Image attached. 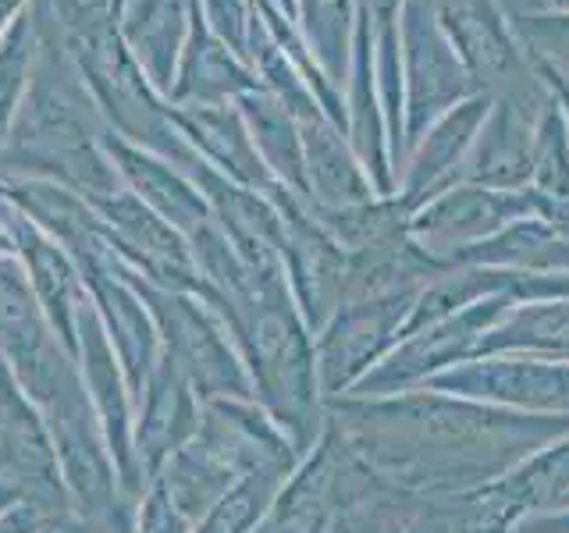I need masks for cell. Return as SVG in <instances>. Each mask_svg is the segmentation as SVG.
Returning <instances> with one entry per match:
<instances>
[{"label": "cell", "mask_w": 569, "mask_h": 533, "mask_svg": "<svg viewBox=\"0 0 569 533\" xmlns=\"http://www.w3.org/2000/svg\"><path fill=\"white\" fill-rule=\"evenodd\" d=\"M399 43H402V93L409 135H420L427 124L449 114L452 107L470 100L477 86L467 64L459 61L449 36L427 0H406L399 11Z\"/></svg>", "instance_id": "cell-1"}, {"label": "cell", "mask_w": 569, "mask_h": 533, "mask_svg": "<svg viewBox=\"0 0 569 533\" xmlns=\"http://www.w3.org/2000/svg\"><path fill=\"white\" fill-rule=\"evenodd\" d=\"M427 4L456 47L459 61L467 64L477 93L495 100L541 86L498 0H427Z\"/></svg>", "instance_id": "cell-2"}, {"label": "cell", "mask_w": 569, "mask_h": 533, "mask_svg": "<svg viewBox=\"0 0 569 533\" xmlns=\"http://www.w3.org/2000/svg\"><path fill=\"white\" fill-rule=\"evenodd\" d=\"M189 0H132L124 11V47L153 82L174 79V58L186 40Z\"/></svg>", "instance_id": "cell-3"}, {"label": "cell", "mask_w": 569, "mask_h": 533, "mask_svg": "<svg viewBox=\"0 0 569 533\" xmlns=\"http://www.w3.org/2000/svg\"><path fill=\"white\" fill-rule=\"evenodd\" d=\"M182 93H203V97H224V93H249L257 89V76L236 50L210 32L200 8L192 14V32L186 43L182 68L174 71Z\"/></svg>", "instance_id": "cell-4"}, {"label": "cell", "mask_w": 569, "mask_h": 533, "mask_svg": "<svg viewBox=\"0 0 569 533\" xmlns=\"http://www.w3.org/2000/svg\"><path fill=\"white\" fill-rule=\"evenodd\" d=\"M296 22L313 53V61L338 89L349 76L356 0H296Z\"/></svg>", "instance_id": "cell-5"}, {"label": "cell", "mask_w": 569, "mask_h": 533, "mask_svg": "<svg viewBox=\"0 0 569 533\" xmlns=\"http://www.w3.org/2000/svg\"><path fill=\"white\" fill-rule=\"evenodd\" d=\"M512 32L527 58H538L551 68L569 71V11H533L512 14Z\"/></svg>", "instance_id": "cell-6"}, {"label": "cell", "mask_w": 569, "mask_h": 533, "mask_svg": "<svg viewBox=\"0 0 569 533\" xmlns=\"http://www.w3.org/2000/svg\"><path fill=\"white\" fill-rule=\"evenodd\" d=\"M53 4L61 8V14L68 18H107L111 22V11L121 4V0H71V4H64V0H53Z\"/></svg>", "instance_id": "cell-7"}, {"label": "cell", "mask_w": 569, "mask_h": 533, "mask_svg": "<svg viewBox=\"0 0 569 533\" xmlns=\"http://www.w3.org/2000/svg\"><path fill=\"white\" fill-rule=\"evenodd\" d=\"M502 4V11L512 18V14H533V11H545L548 4L545 0H498Z\"/></svg>", "instance_id": "cell-8"}, {"label": "cell", "mask_w": 569, "mask_h": 533, "mask_svg": "<svg viewBox=\"0 0 569 533\" xmlns=\"http://www.w3.org/2000/svg\"><path fill=\"white\" fill-rule=\"evenodd\" d=\"M14 4H18V0H0V26H4V22H8V18H11Z\"/></svg>", "instance_id": "cell-9"}, {"label": "cell", "mask_w": 569, "mask_h": 533, "mask_svg": "<svg viewBox=\"0 0 569 533\" xmlns=\"http://www.w3.org/2000/svg\"><path fill=\"white\" fill-rule=\"evenodd\" d=\"M548 11H569V0H545Z\"/></svg>", "instance_id": "cell-10"}, {"label": "cell", "mask_w": 569, "mask_h": 533, "mask_svg": "<svg viewBox=\"0 0 569 533\" xmlns=\"http://www.w3.org/2000/svg\"><path fill=\"white\" fill-rule=\"evenodd\" d=\"M274 4H278V8H284V11H289V14L296 18V0H274Z\"/></svg>", "instance_id": "cell-11"}]
</instances>
